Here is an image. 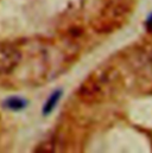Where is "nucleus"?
<instances>
[{"mask_svg": "<svg viewBox=\"0 0 152 153\" xmlns=\"http://www.w3.org/2000/svg\"><path fill=\"white\" fill-rule=\"evenodd\" d=\"M110 87V74L107 70L101 73H94L88 77L80 87L77 95L84 102H99L101 101Z\"/></svg>", "mask_w": 152, "mask_h": 153, "instance_id": "obj_1", "label": "nucleus"}, {"mask_svg": "<svg viewBox=\"0 0 152 153\" xmlns=\"http://www.w3.org/2000/svg\"><path fill=\"white\" fill-rule=\"evenodd\" d=\"M22 51L11 43H0V75L11 74L22 62Z\"/></svg>", "mask_w": 152, "mask_h": 153, "instance_id": "obj_2", "label": "nucleus"}, {"mask_svg": "<svg viewBox=\"0 0 152 153\" xmlns=\"http://www.w3.org/2000/svg\"><path fill=\"white\" fill-rule=\"evenodd\" d=\"M26 105H28L26 100H24L22 97H17V96H12L4 102V107H6L7 109H10L12 112H19V111L24 109L26 107Z\"/></svg>", "mask_w": 152, "mask_h": 153, "instance_id": "obj_3", "label": "nucleus"}, {"mask_svg": "<svg viewBox=\"0 0 152 153\" xmlns=\"http://www.w3.org/2000/svg\"><path fill=\"white\" fill-rule=\"evenodd\" d=\"M61 96H62V90H55L50 95V97L46 100V102H45V105L43 107V114L44 115L50 114L55 109V107L57 106V102L60 101Z\"/></svg>", "mask_w": 152, "mask_h": 153, "instance_id": "obj_4", "label": "nucleus"}, {"mask_svg": "<svg viewBox=\"0 0 152 153\" xmlns=\"http://www.w3.org/2000/svg\"><path fill=\"white\" fill-rule=\"evenodd\" d=\"M54 150H55L54 143H52L51 140H48V141L42 143L37 149H36L35 152H54Z\"/></svg>", "mask_w": 152, "mask_h": 153, "instance_id": "obj_5", "label": "nucleus"}, {"mask_svg": "<svg viewBox=\"0 0 152 153\" xmlns=\"http://www.w3.org/2000/svg\"><path fill=\"white\" fill-rule=\"evenodd\" d=\"M146 29H148V31L152 32V14H150L149 18L146 19Z\"/></svg>", "mask_w": 152, "mask_h": 153, "instance_id": "obj_6", "label": "nucleus"}]
</instances>
